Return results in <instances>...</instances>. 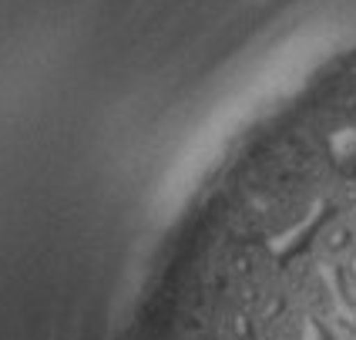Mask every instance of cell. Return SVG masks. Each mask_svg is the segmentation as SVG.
<instances>
[{
	"label": "cell",
	"mask_w": 356,
	"mask_h": 340,
	"mask_svg": "<svg viewBox=\"0 0 356 340\" xmlns=\"http://www.w3.org/2000/svg\"><path fill=\"white\" fill-rule=\"evenodd\" d=\"M346 240H350V233H346V229H337V233H333V240H330V249H343Z\"/></svg>",
	"instance_id": "6da1fadb"
},
{
	"label": "cell",
	"mask_w": 356,
	"mask_h": 340,
	"mask_svg": "<svg viewBox=\"0 0 356 340\" xmlns=\"http://www.w3.org/2000/svg\"><path fill=\"white\" fill-rule=\"evenodd\" d=\"M350 270H353V277H356V256H353V263H350Z\"/></svg>",
	"instance_id": "7a4b0ae2"
}]
</instances>
